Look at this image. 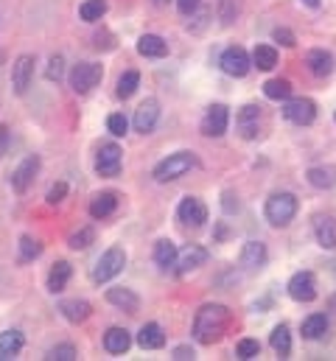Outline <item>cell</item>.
Here are the masks:
<instances>
[{
	"mask_svg": "<svg viewBox=\"0 0 336 361\" xmlns=\"http://www.w3.org/2000/svg\"><path fill=\"white\" fill-rule=\"evenodd\" d=\"M6 149H9V129L0 127V157L6 154Z\"/></svg>",
	"mask_w": 336,
	"mask_h": 361,
	"instance_id": "7dc6e473",
	"label": "cell"
},
{
	"mask_svg": "<svg viewBox=\"0 0 336 361\" xmlns=\"http://www.w3.org/2000/svg\"><path fill=\"white\" fill-rule=\"evenodd\" d=\"M42 255V244L31 235H23L20 238V261H34Z\"/></svg>",
	"mask_w": 336,
	"mask_h": 361,
	"instance_id": "8d00e7d4",
	"label": "cell"
},
{
	"mask_svg": "<svg viewBox=\"0 0 336 361\" xmlns=\"http://www.w3.org/2000/svg\"><path fill=\"white\" fill-rule=\"evenodd\" d=\"M317 241L325 250H336V219L325 216L317 221Z\"/></svg>",
	"mask_w": 336,
	"mask_h": 361,
	"instance_id": "4316f807",
	"label": "cell"
},
{
	"mask_svg": "<svg viewBox=\"0 0 336 361\" xmlns=\"http://www.w3.org/2000/svg\"><path fill=\"white\" fill-rule=\"evenodd\" d=\"M129 344H132V336H129V331H123V328H109L104 333V347L112 355L126 353V350H129Z\"/></svg>",
	"mask_w": 336,
	"mask_h": 361,
	"instance_id": "44dd1931",
	"label": "cell"
},
{
	"mask_svg": "<svg viewBox=\"0 0 336 361\" xmlns=\"http://www.w3.org/2000/svg\"><path fill=\"white\" fill-rule=\"evenodd\" d=\"M227 124H230V112L224 104H213L207 107L204 118H202V135L207 138H222L227 132Z\"/></svg>",
	"mask_w": 336,
	"mask_h": 361,
	"instance_id": "52a82bcc",
	"label": "cell"
},
{
	"mask_svg": "<svg viewBox=\"0 0 336 361\" xmlns=\"http://www.w3.org/2000/svg\"><path fill=\"white\" fill-rule=\"evenodd\" d=\"M308 182L314 185V188H319V190H325V188H333V168H319V166H314V168H308Z\"/></svg>",
	"mask_w": 336,
	"mask_h": 361,
	"instance_id": "e575fe53",
	"label": "cell"
},
{
	"mask_svg": "<svg viewBox=\"0 0 336 361\" xmlns=\"http://www.w3.org/2000/svg\"><path fill=\"white\" fill-rule=\"evenodd\" d=\"M308 70L317 76V78H325L333 73V54L325 51V48H314L308 54Z\"/></svg>",
	"mask_w": 336,
	"mask_h": 361,
	"instance_id": "ffe728a7",
	"label": "cell"
},
{
	"mask_svg": "<svg viewBox=\"0 0 336 361\" xmlns=\"http://www.w3.org/2000/svg\"><path fill=\"white\" fill-rule=\"evenodd\" d=\"M272 347H275V353L280 355V358H288V353H291V331H288V325H277L275 331H272Z\"/></svg>",
	"mask_w": 336,
	"mask_h": 361,
	"instance_id": "f546056e",
	"label": "cell"
},
{
	"mask_svg": "<svg viewBox=\"0 0 336 361\" xmlns=\"http://www.w3.org/2000/svg\"><path fill=\"white\" fill-rule=\"evenodd\" d=\"M288 297L297 303H311L317 297V280L311 272H297L288 280Z\"/></svg>",
	"mask_w": 336,
	"mask_h": 361,
	"instance_id": "30bf717a",
	"label": "cell"
},
{
	"mask_svg": "<svg viewBox=\"0 0 336 361\" xmlns=\"http://www.w3.org/2000/svg\"><path fill=\"white\" fill-rule=\"evenodd\" d=\"M93 238H96L93 227H81V230H76V232L67 238V244H70V250H87V247L93 244Z\"/></svg>",
	"mask_w": 336,
	"mask_h": 361,
	"instance_id": "d590c367",
	"label": "cell"
},
{
	"mask_svg": "<svg viewBox=\"0 0 336 361\" xmlns=\"http://www.w3.org/2000/svg\"><path fill=\"white\" fill-rule=\"evenodd\" d=\"M138 85H140V73L138 70H129V73H123L120 78H118V90H115V96L118 98H132L135 96V90H138Z\"/></svg>",
	"mask_w": 336,
	"mask_h": 361,
	"instance_id": "1f68e13d",
	"label": "cell"
},
{
	"mask_svg": "<svg viewBox=\"0 0 336 361\" xmlns=\"http://www.w3.org/2000/svg\"><path fill=\"white\" fill-rule=\"evenodd\" d=\"M204 261H207V250L199 247V244H191V247H185V250L177 255V263H174V266H177V274H188V272L204 266Z\"/></svg>",
	"mask_w": 336,
	"mask_h": 361,
	"instance_id": "9a60e30c",
	"label": "cell"
},
{
	"mask_svg": "<svg viewBox=\"0 0 336 361\" xmlns=\"http://www.w3.org/2000/svg\"><path fill=\"white\" fill-rule=\"evenodd\" d=\"M36 171H39V157H36V154L25 157L23 163L17 166V171L12 174V188H14L17 193H25V190H28V185L34 182Z\"/></svg>",
	"mask_w": 336,
	"mask_h": 361,
	"instance_id": "5bb4252c",
	"label": "cell"
},
{
	"mask_svg": "<svg viewBox=\"0 0 336 361\" xmlns=\"http://www.w3.org/2000/svg\"><path fill=\"white\" fill-rule=\"evenodd\" d=\"M45 358H48V361H73V358H76V347H73V344H59V347H51Z\"/></svg>",
	"mask_w": 336,
	"mask_h": 361,
	"instance_id": "ab89813d",
	"label": "cell"
},
{
	"mask_svg": "<svg viewBox=\"0 0 336 361\" xmlns=\"http://www.w3.org/2000/svg\"><path fill=\"white\" fill-rule=\"evenodd\" d=\"M227 325H230V308L219 303H207L193 316V339L199 344H213L224 336Z\"/></svg>",
	"mask_w": 336,
	"mask_h": 361,
	"instance_id": "6da1fadb",
	"label": "cell"
},
{
	"mask_svg": "<svg viewBox=\"0 0 336 361\" xmlns=\"http://www.w3.org/2000/svg\"><path fill=\"white\" fill-rule=\"evenodd\" d=\"M123 266H126V252H123V247H109V250L98 258V263H96V269H93V280H96V283H107V280H112L115 274L123 272Z\"/></svg>",
	"mask_w": 336,
	"mask_h": 361,
	"instance_id": "5b68a950",
	"label": "cell"
},
{
	"mask_svg": "<svg viewBox=\"0 0 336 361\" xmlns=\"http://www.w3.org/2000/svg\"><path fill=\"white\" fill-rule=\"evenodd\" d=\"M101 76H104L101 65H96V62H78L70 70V87H73V93L84 96V93H90L101 82Z\"/></svg>",
	"mask_w": 336,
	"mask_h": 361,
	"instance_id": "277c9868",
	"label": "cell"
},
{
	"mask_svg": "<svg viewBox=\"0 0 336 361\" xmlns=\"http://www.w3.org/2000/svg\"><path fill=\"white\" fill-rule=\"evenodd\" d=\"M31 78H34V56L31 54H23L17 56V62L12 65V85H14V93L23 96L31 85Z\"/></svg>",
	"mask_w": 336,
	"mask_h": 361,
	"instance_id": "4fadbf2b",
	"label": "cell"
},
{
	"mask_svg": "<svg viewBox=\"0 0 336 361\" xmlns=\"http://www.w3.org/2000/svg\"><path fill=\"white\" fill-rule=\"evenodd\" d=\"M199 3H202V0H177V9L188 17V14H193V12L199 9Z\"/></svg>",
	"mask_w": 336,
	"mask_h": 361,
	"instance_id": "f6af8a7d",
	"label": "cell"
},
{
	"mask_svg": "<svg viewBox=\"0 0 336 361\" xmlns=\"http://www.w3.org/2000/svg\"><path fill=\"white\" fill-rule=\"evenodd\" d=\"M62 76H65V59L62 56H51V62H48V78H51V82H59Z\"/></svg>",
	"mask_w": 336,
	"mask_h": 361,
	"instance_id": "7bdbcfd3",
	"label": "cell"
},
{
	"mask_svg": "<svg viewBox=\"0 0 336 361\" xmlns=\"http://www.w3.org/2000/svg\"><path fill=\"white\" fill-rule=\"evenodd\" d=\"M222 208H224V213H235V210H238V199H235L233 193H224Z\"/></svg>",
	"mask_w": 336,
	"mask_h": 361,
	"instance_id": "bcb514c9",
	"label": "cell"
},
{
	"mask_svg": "<svg viewBox=\"0 0 336 361\" xmlns=\"http://www.w3.org/2000/svg\"><path fill=\"white\" fill-rule=\"evenodd\" d=\"M70 274H73L70 263H67V261H56V263L51 266V272H48V292H54V294L65 292Z\"/></svg>",
	"mask_w": 336,
	"mask_h": 361,
	"instance_id": "cb8c5ba5",
	"label": "cell"
},
{
	"mask_svg": "<svg viewBox=\"0 0 336 361\" xmlns=\"http://www.w3.org/2000/svg\"><path fill=\"white\" fill-rule=\"evenodd\" d=\"M272 39H275V43H280L283 48H294V45H297V39H294V34H291L288 28H275V31H272Z\"/></svg>",
	"mask_w": 336,
	"mask_h": 361,
	"instance_id": "60d3db41",
	"label": "cell"
},
{
	"mask_svg": "<svg viewBox=\"0 0 336 361\" xmlns=\"http://www.w3.org/2000/svg\"><path fill=\"white\" fill-rule=\"evenodd\" d=\"M264 96L272 98V101H286L291 96V82L288 78H269L264 85Z\"/></svg>",
	"mask_w": 336,
	"mask_h": 361,
	"instance_id": "4dcf8cb0",
	"label": "cell"
},
{
	"mask_svg": "<svg viewBox=\"0 0 336 361\" xmlns=\"http://www.w3.org/2000/svg\"><path fill=\"white\" fill-rule=\"evenodd\" d=\"M115 208H118V196H115L112 190H104V193L93 196V202H90V216H93V219H107V216L115 213Z\"/></svg>",
	"mask_w": 336,
	"mask_h": 361,
	"instance_id": "7402d4cb",
	"label": "cell"
},
{
	"mask_svg": "<svg viewBox=\"0 0 336 361\" xmlns=\"http://www.w3.org/2000/svg\"><path fill=\"white\" fill-rule=\"evenodd\" d=\"M252 65H255L258 70H272L277 65V51L272 45H258L255 51H252Z\"/></svg>",
	"mask_w": 336,
	"mask_h": 361,
	"instance_id": "d6a6232c",
	"label": "cell"
},
{
	"mask_svg": "<svg viewBox=\"0 0 336 361\" xmlns=\"http://www.w3.org/2000/svg\"><path fill=\"white\" fill-rule=\"evenodd\" d=\"M283 115H286V120H291V124L308 127V124H314V118H317V104L311 98H286Z\"/></svg>",
	"mask_w": 336,
	"mask_h": 361,
	"instance_id": "8992f818",
	"label": "cell"
},
{
	"mask_svg": "<svg viewBox=\"0 0 336 361\" xmlns=\"http://www.w3.org/2000/svg\"><path fill=\"white\" fill-rule=\"evenodd\" d=\"M258 118H261V112H258V107H252V104H246L238 112V132H241V138H246V140L258 138Z\"/></svg>",
	"mask_w": 336,
	"mask_h": 361,
	"instance_id": "e0dca14e",
	"label": "cell"
},
{
	"mask_svg": "<svg viewBox=\"0 0 336 361\" xmlns=\"http://www.w3.org/2000/svg\"><path fill=\"white\" fill-rule=\"evenodd\" d=\"M174 358H177V361H185V358H193V350L182 344V347H177V350H174Z\"/></svg>",
	"mask_w": 336,
	"mask_h": 361,
	"instance_id": "c3c4849f",
	"label": "cell"
},
{
	"mask_svg": "<svg viewBox=\"0 0 336 361\" xmlns=\"http://www.w3.org/2000/svg\"><path fill=\"white\" fill-rule=\"evenodd\" d=\"M120 163H123V151L115 143H104L98 149V157H96L98 177H118L120 174Z\"/></svg>",
	"mask_w": 336,
	"mask_h": 361,
	"instance_id": "ba28073f",
	"label": "cell"
},
{
	"mask_svg": "<svg viewBox=\"0 0 336 361\" xmlns=\"http://www.w3.org/2000/svg\"><path fill=\"white\" fill-rule=\"evenodd\" d=\"M65 196H67V185H65V182H54L51 190H48V196H45V202H48V205H59Z\"/></svg>",
	"mask_w": 336,
	"mask_h": 361,
	"instance_id": "b9f144b4",
	"label": "cell"
},
{
	"mask_svg": "<svg viewBox=\"0 0 336 361\" xmlns=\"http://www.w3.org/2000/svg\"><path fill=\"white\" fill-rule=\"evenodd\" d=\"M177 247H174V241H168V238H162V241H157V247H154V263L160 266V269H171L174 263H177Z\"/></svg>",
	"mask_w": 336,
	"mask_h": 361,
	"instance_id": "484cf974",
	"label": "cell"
},
{
	"mask_svg": "<svg viewBox=\"0 0 336 361\" xmlns=\"http://www.w3.org/2000/svg\"><path fill=\"white\" fill-rule=\"evenodd\" d=\"M107 129H109L115 138H123V135H126V129H129V120H126L120 112H115V115H109V118H107Z\"/></svg>",
	"mask_w": 336,
	"mask_h": 361,
	"instance_id": "f35d334b",
	"label": "cell"
},
{
	"mask_svg": "<svg viewBox=\"0 0 336 361\" xmlns=\"http://www.w3.org/2000/svg\"><path fill=\"white\" fill-rule=\"evenodd\" d=\"M138 54L149 56V59H160V56L168 54V43H165L162 36H157V34H143L138 39Z\"/></svg>",
	"mask_w": 336,
	"mask_h": 361,
	"instance_id": "ac0fdd59",
	"label": "cell"
},
{
	"mask_svg": "<svg viewBox=\"0 0 336 361\" xmlns=\"http://www.w3.org/2000/svg\"><path fill=\"white\" fill-rule=\"evenodd\" d=\"M154 6H168V0H151Z\"/></svg>",
	"mask_w": 336,
	"mask_h": 361,
	"instance_id": "f907efd6",
	"label": "cell"
},
{
	"mask_svg": "<svg viewBox=\"0 0 336 361\" xmlns=\"http://www.w3.org/2000/svg\"><path fill=\"white\" fill-rule=\"evenodd\" d=\"M333 120H336V115H333Z\"/></svg>",
	"mask_w": 336,
	"mask_h": 361,
	"instance_id": "816d5d0a",
	"label": "cell"
},
{
	"mask_svg": "<svg viewBox=\"0 0 336 361\" xmlns=\"http://www.w3.org/2000/svg\"><path fill=\"white\" fill-rule=\"evenodd\" d=\"M222 70L227 73V76H235V78H241V76H246L249 73V67H252V59L246 56V51L241 48V45H233V48H227L224 54H222Z\"/></svg>",
	"mask_w": 336,
	"mask_h": 361,
	"instance_id": "9c48e42d",
	"label": "cell"
},
{
	"mask_svg": "<svg viewBox=\"0 0 336 361\" xmlns=\"http://www.w3.org/2000/svg\"><path fill=\"white\" fill-rule=\"evenodd\" d=\"M59 311H62V316L67 319V322H73V325L84 322V319L93 314L90 303H84V300H65V303L59 305Z\"/></svg>",
	"mask_w": 336,
	"mask_h": 361,
	"instance_id": "603a6c76",
	"label": "cell"
},
{
	"mask_svg": "<svg viewBox=\"0 0 336 361\" xmlns=\"http://www.w3.org/2000/svg\"><path fill=\"white\" fill-rule=\"evenodd\" d=\"M235 14H238V0H224V3H222V20L233 23Z\"/></svg>",
	"mask_w": 336,
	"mask_h": 361,
	"instance_id": "ee69618b",
	"label": "cell"
},
{
	"mask_svg": "<svg viewBox=\"0 0 336 361\" xmlns=\"http://www.w3.org/2000/svg\"><path fill=\"white\" fill-rule=\"evenodd\" d=\"M107 14V0H84L78 6V17L84 23H98Z\"/></svg>",
	"mask_w": 336,
	"mask_h": 361,
	"instance_id": "83f0119b",
	"label": "cell"
},
{
	"mask_svg": "<svg viewBox=\"0 0 336 361\" xmlns=\"http://www.w3.org/2000/svg\"><path fill=\"white\" fill-rule=\"evenodd\" d=\"M235 355H238V358H244V361H249V358L261 355V344H258V339H241V342H238V347H235Z\"/></svg>",
	"mask_w": 336,
	"mask_h": 361,
	"instance_id": "74e56055",
	"label": "cell"
},
{
	"mask_svg": "<svg viewBox=\"0 0 336 361\" xmlns=\"http://www.w3.org/2000/svg\"><path fill=\"white\" fill-rule=\"evenodd\" d=\"M138 344H140L143 350H160V347L165 344V333H162V328H160L157 322L143 325L140 333H138Z\"/></svg>",
	"mask_w": 336,
	"mask_h": 361,
	"instance_id": "d4e9b609",
	"label": "cell"
},
{
	"mask_svg": "<svg viewBox=\"0 0 336 361\" xmlns=\"http://www.w3.org/2000/svg\"><path fill=\"white\" fill-rule=\"evenodd\" d=\"M328 333V316L325 314H311L303 322V336L306 339H322Z\"/></svg>",
	"mask_w": 336,
	"mask_h": 361,
	"instance_id": "f1b7e54d",
	"label": "cell"
},
{
	"mask_svg": "<svg viewBox=\"0 0 336 361\" xmlns=\"http://www.w3.org/2000/svg\"><path fill=\"white\" fill-rule=\"evenodd\" d=\"M177 216H180V221L188 224V227H202V224L207 221V208H204L202 199L185 196L182 202H180V208H177Z\"/></svg>",
	"mask_w": 336,
	"mask_h": 361,
	"instance_id": "8fae6325",
	"label": "cell"
},
{
	"mask_svg": "<svg viewBox=\"0 0 336 361\" xmlns=\"http://www.w3.org/2000/svg\"><path fill=\"white\" fill-rule=\"evenodd\" d=\"M157 120H160V104H157V98H146L135 109V120H132V124H135V129L140 135H149V132H154Z\"/></svg>",
	"mask_w": 336,
	"mask_h": 361,
	"instance_id": "7c38bea8",
	"label": "cell"
},
{
	"mask_svg": "<svg viewBox=\"0 0 336 361\" xmlns=\"http://www.w3.org/2000/svg\"><path fill=\"white\" fill-rule=\"evenodd\" d=\"M266 247L261 244V241H246L244 250H241V266L246 269H261L266 263Z\"/></svg>",
	"mask_w": 336,
	"mask_h": 361,
	"instance_id": "2e32d148",
	"label": "cell"
},
{
	"mask_svg": "<svg viewBox=\"0 0 336 361\" xmlns=\"http://www.w3.org/2000/svg\"><path fill=\"white\" fill-rule=\"evenodd\" d=\"M264 213H266V221H269L272 227H286L294 216H297V196L286 193V190L272 193V196L266 199Z\"/></svg>",
	"mask_w": 336,
	"mask_h": 361,
	"instance_id": "3957f363",
	"label": "cell"
},
{
	"mask_svg": "<svg viewBox=\"0 0 336 361\" xmlns=\"http://www.w3.org/2000/svg\"><path fill=\"white\" fill-rule=\"evenodd\" d=\"M20 350H23V333L20 331H3L0 333V353L14 358Z\"/></svg>",
	"mask_w": 336,
	"mask_h": 361,
	"instance_id": "836d02e7",
	"label": "cell"
},
{
	"mask_svg": "<svg viewBox=\"0 0 336 361\" xmlns=\"http://www.w3.org/2000/svg\"><path fill=\"white\" fill-rule=\"evenodd\" d=\"M303 3H306V6H311V9H317V6H319V0H303Z\"/></svg>",
	"mask_w": 336,
	"mask_h": 361,
	"instance_id": "681fc988",
	"label": "cell"
},
{
	"mask_svg": "<svg viewBox=\"0 0 336 361\" xmlns=\"http://www.w3.org/2000/svg\"><path fill=\"white\" fill-rule=\"evenodd\" d=\"M193 168H196V154L193 151H177V154H168L162 163L154 166V179L157 182H174Z\"/></svg>",
	"mask_w": 336,
	"mask_h": 361,
	"instance_id": "7a4b0ae2",
	"label": "cell"
},
{
	"mask_svg": "<svg viewBox=\"0 0 336 361\" xmlns=\"http://www.w3.org/2000/svg\"><path fill=\"white\" fill-rule=\"evenodd\" d=\"M107 300H109L115 308H120V311H129V314H135V311H138V305H140L138 294H135L132 289H123V286H115V289H109V292H107Z\"/></svg>",
	"mask_w": 336,
	"mask_h": 361,
	"instance_id": "d6986e66",
	"label": "cell"
}]
</instances>
